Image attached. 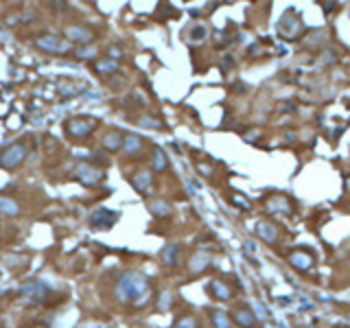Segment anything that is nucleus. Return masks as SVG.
<instances>
[{
  "label": "nucleus",
  "mask_w": 350,
  "mask_h": 328,
  "mask_svg": "<svg viewBox=\"0 0 350 328\" xmlns=\"http://www.w3.org/2000/svg\"><path fill=\"white\" fill-rule=\"evenodd\" d=\"M0 212H5V214H13V216H16V214L20 212L18 201L9 199V197H0Z\"/></svg>",
  "instance_id": "12"
},
{
  "label": "nucleus",
  "mask_w": 350,
  "mask_h": 328,
  "mask_svg": "<svg viewBox=\"0 0 350 328\" xmlns=\"http://www.w3.org/2000/svg\"><path fill=\"white\" fill-rule=\"evenodd\" d=\"M167 167H169V160H167V155H164V151L156 147L154 149V162H151V169L160 173V171H164Z\"/></svg>",
  "instance_id": "11"
},
{
  "label": "nucleus",
  "mask_w": 350,
  "mask_h": 328,
  "mask_svg": "<svg viewBox=\"0 0 350 328\" xmlns=\"http://www.w3.org/2000/svg\"><path fill=\"white\" fill-rule=\"evenodd\" d=\"M20 293H22L24 298H29L31 302H42V300H46V295H48V285L42 280H31L20 289Z\"/></svg>",
  "instance_id": "6"
},
{
  "label": "nucleus",
  "mask_w": 350,
  "mask_h": 328,
  "mask_svg": "<svg viewBox=\"0 0 350 328\" xmlns=\"http://www.w3.org/2000/svg\"><path fill=\"white\" fill-rule=\"evenodd\" d=\"M96 127H98V121H94V118H70L66 123V131L72 138H88Z\"/></svg>",
  "instance_id": "3"
},
{
  "label": "nucleus",
  "mask_w": 350,
  "mask_h": 328,
  "mask_svg": "<svg viewBox=\"0 0 350 328\" xmlns=\"http://www.w3.org/2000/svg\"><path fill=\"white\" fill-rule=\"evenodd\" d=\"M68 37H70V39H77V42H90V39H92V33L79 29V26H72V29H68Z\"/></svg>",
  "instance_id": "14"
},
{
  "label": "nucleus",
  "mask_w": 350,
  "mask_h": 328,
  "mask_svg": "<svg viewBox=\"0 0 350 328\" xmlns=\"http://www.w3.org/2000/svg\"><path fill=\"white\" fill-rule=\"evenodd\" d=\"M37 46L46 52H53V55H62V52H70V46L62 42V39L53 37V35H46V37H39L37 39Z\"/></svg>",
  "instance_id": "7"
},
{
  "label": "nucleus",
  "mask_w": 350,
  "mask_h": 328,
  "mask_svg": "<svg viewBox=\"0 0 350 328\" xmlns=\"http://www.w3.org/2000/svg\"><path fill=\"white\" fill-rule=\"evenodd\" d=\"M116 219H118V212H112L108 208H98L90 214V226L94 230H110L116 223Z\"/></svg>",
  "instance_id": "5"
},
{
  "label": "nucleus",
  "mask_w": 350,
  "mask_h": 328,
  "mask_svg": "<svg viewBox=\"0 0 350 328\" xmlns=\"http://www.w3.org/2000/svg\"><path fill=\"white\" fill-rule=\"evenodd\" d=\"M131 184L140 195H149L151 188H154V180H151V171H138V173L131 177Z\"/></svg>",
  "instance_id": "8"
},
{
  "label": "nucleus",
  "mask_w": 350,
  "mask_h": 328,
  "mask_svg": "<svg viewBox=\"0 0 350 328\" xmlns=\"http://www.w3.org/2000/svg\"><path fill=\"white\" fill-rule=\"evenodd\" d=\"M138 125L140 127H160V121L158 118H154V116H142V118H138Z\"/></svg>",
  "instance_id": "17"
},
{
  "label": "nucleus",
  "mask_w": 350,
  "mask_h": 328,
  "mask_svg": "<svg viewBox=\"0 0 350 328\" xmlns=\"http://www.w3.org/2000/svg\"><path fill=\"white\" fill-rule=\"evenodd\" d=\"M24 157H26V147H24V144L22 142L11 144V147H7L3 153H0V169H5V171L18 169L20 164L24 162Z\"/></svg>",
  "instance_id": "2"
},
{
  "label": "nucleus",
  "mask_w": 350,
  "mask_h": 328,
  "mask_svg": "<svg viewBox=\"0 0 350 328\" xmlns=\"http://www.w3.org/2000/svg\"><path fill=\"white\" fill-rule=\"evenodd\" d=\"M125 153L127 155H134V153H140V151L144 149V140L140 136H136V134H127V136H123V147H121Z\"/></svg>",
  "instance_id": "9"
},
{
  "label": "nucleus",
  "mask_w": 350,
  "mask_h": 328,
  "mask_svg": "<svg viewBox=\"0 0 350 328\" xmlns=\"http://www.w3.org/2000/svg\"><path fill=\"white\" fill-rule=\"evenodd\" d=\"M116 298L121 302H125V304H134V306L147 304V300L151 298L149 280L138 271L123 274L116 282Z\"/></svg>",
  "instance_id": "1"
},
{
  "label": "nucleus",
  "mask_w": 350,
  "mask_h": 328,
  "mask_svg": "<svg viewBox=\"0 0 350 328\" xmlns=\"http://www.w3.org/2000/svg\"><path fill=\"white\" fill-rule=\"evenodd\" d=\"M75 180L81 182V186L94 188V186H98V182L103 180V171H98L96 167H90V164H81V167H77Z\"/></svg>",
  "instance_id": "4"
},
{
  "label": "nucleus",
  "mask_w": 350,
  "mask_h": 328,
  "mask_svg": "<svg viewBox=\"0 0 350 328\" xmlns=\"http://www.w3.org/2000/svg\"><path fill=\"white\" fill-rule=\"evenodd\" d=\"M169 203L167 201H151L149 203V212L154 216H167L169 214Z\"/></svg>",
  "instance_id": "13"
},
{
  "label": "nucleus",
  "mask_w": 350,
  "mask_h": 328,
  "mask_svg": "<svg viewBox=\"0 0 350 328\" xmlns=\"http://www.w3.org/2000/svg\"><path fill=\"white\" fill-rule=\"evenodd\" d=\"M118 68L116 62H112V59H103V62H98L94 66V70L98 72V75H110V72H114Z\"/></svg>",
  "instance_id": "15"
},
{
  "label": "nucleus",
  "mask_w": 350,
  "mask_h": 328,
  "mask_svg": "<svg viewBox=\"0 0 350 328\" xmlns=\"http://www.w3.org/2000/svg\"><path fill=\"white\" fill-rule=\"evenodd\" d=\"M123 147V134L121 131H110L108 136L103 138V149L108 151V153H114Z\"/></svg>",
  "instance_id": "10"
},
{
  "label": "nucleus",
  "mask_w": 350,
  "mask_h": 328,
  "mask_svg": "<svg viewBox=\"0 0 350 328\" xmlns=\"http://www.w3.org/2000/svg\"><path fill=\"white\" fill-rule=\"evenodd\" d=\"M79 55H81V57H92V55H94V48H81V50H79Z\"/></svg>",
  "instance_id": "19"
},
{
  "label": "nucleus",
  "mask_w": 350,
  "mask_h": 328,
  "mask_svg": "<svg viewBox=\"0 0 350 328\" xmlns=\"http://www.w3.org/2000/svg\"><path fill=\"white\" fill-rule=\"evenodd\" d=\"M110 55L112 57H121V50H118V48H110Z\"/></svg>",
  "instance_id": "20"
},
{
  "label": "nucleus",
  "mask_w": 350,
  "mask_h": 328,
  "mask_svg": "<svg viewBox=\"0 0 350 328\" xmlns=\"http://www.w3.org/2000/svg\"><path fill=\"white\" fill-rule=\"evenodd\" d=\"M177 252H180V249H177V245H169V247L162 252V260L167 262V265H175V262H177Z\"/></svg>",
  "instance_id": "16"
},
{
  "label": "nucleus",
  "mask_w": 350,
  "mask_h": 328,
  "mask_svg": "<svg viewBox=\"0 0 350 328\" xmlns=\"http://www.w3.org/2000/svg\"><path fill=\"white\" fill-rule=\"evenodd\" d=\"M167 304H171V295H169V293H162V300H160V311H167Z\"/></svg>",
  "instance_id": "18"
}]
</instances>
